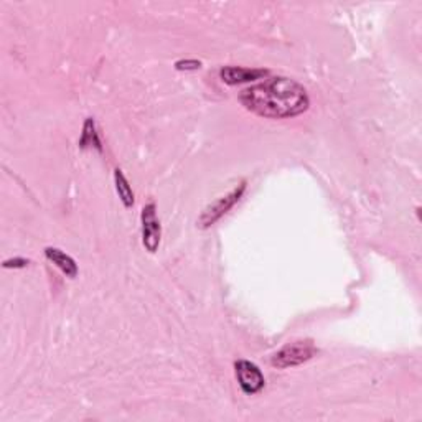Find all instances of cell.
<instances>
[{"label":"cell","mask_w":422,"mask_h":422,"mask_svg":"<svg viewBox=\"0 0 422 422\" xmlns=\"http://www.w3.org/2000/svg\"><path fill=\"white\" fill-rule=\"evenodd\" d=\"M79 147H81V149L94 147L96 151L103 152V146H101L99 136H98V132H96L94 121L91 119V117H89V119H86V122H84L83 136H81V141H79Z\"/></svg>","instance_id":"9c48e42d"},{"label":"cell","mask_w":422,"mask_h":422,"mask_svg":"<svg viewBox=\"0 0 422 422\" xmlns=\"http://www.w3.org/2000/svg\"><path fill=\"white\" fill-rule=\"evenodd\" d=\"M234 368H236V378H238L239 388L243 389L244 394L253 396V394H258L261 389L264 388L266 379L254 363L239 360L236 361Z\"/></svg>","instance_id":"5b68a950"},{"label":"cell","mask_w":422,"mask_h":422,"mask_svg":"<svg viewBox=\"0 0 422 422\" xmlns=\"http://www.w3.org/2000/svg\"><path fill=\"white\" fill-rule=\"evenodd\" d=\"M201 68V61L199 60H180L175 63V69L179 71H196Z\"/></svg>","instance_id":"30bf717a"},{"label":"cell","mask_w":422,"mask_h":422,"mask_svg":"<svg viewBox=\"0 0 422 422\" xmlns=\"http://www.w3.org/2000/svg\"><path fill=\"white\" fill-rule=\"evenodd\" d=\"M246 109L269 119H286L303 114L311 106L307 89L291 78H271L239 94Z\"/></svg>","instance_id":"6da1fadb"},{"label":"cell","mask_w":422,"mask_h":422,"mask_svg":"<svg viewBox=\"0 0 422 422\" xmlns=\"http://www.w3.org/2000/svg\"><path fill=\"white\" fill-rule=\"evenodd\" d=\"M45 256L50 263L55 264L58 269L63 272V274L69 277V279H74V277L78 276V266H76V263H74V259L71 258V256L63 253L61 249L46 248Z\"/></svg>","instance_id":"52a82bcc"},{"label":"cell","mask_w":422,"mask_h":422,"mask_svg":"<svg viewBox=\"0 0 422 422\" xmlns=\"http://www.w3.org/2000/svg\"><path fill=\"white\" fill-rule=\"evenodd\" d=\"M157 208L154 203L144 206L141 220H142V244L149 253H156L160 246V236H162V228L157 220Z\"/></svg>","instance_id":"277c9868"},{"label":"cell","mask_w":422,"mask_h":422,"mask_svg":"<svg viewBox=\"0 0 422 422\" xmlns=\"http://www.w3.org/2000/svg\"><path fill=\"white\" fill-rule=\"evenodd\" d=\"M114 184H116L117 195H119L122 205H124L126 208H131L134 205V191H132L129 181H127V179L124 177V174H122L121 169H116Z\"/></svg>","instance_id":"ba28073f"},{"label":"cell","mask_w":422,"mask_h":422,"mask_svg":"<svg viewBox=\"0 0 422 422\" xmlns=\"http://www.w3.org/2000/svg\"><path fill=\"white\" fill-rule=\"evenodd\" d=\"M29 266V259H24V258H15V259H7L4 263L5 269H22V267Z\"/></svg>","instance_id":"8fae6325"},{"label":"cell","mask_w":422,"mask_h":422,"mask_svg":"<svg viewBox=\"0 0 422 422\" xmlns=\"http://www.w3.org/2000/svg\"><path fill=\"white\" fill-rule=\"evenodd\" d=\"M244 190H246V184L243 181V184L239 185V189H234L231 194H228L226 196H221L220 200H216L215 203H213V205L208 206L206 210L203 211V215L200 216L199 226L208 228V226H211V224H215L224 215V213H228L234 205H236L239 199L243 196Z\"/></svg>","instance_id":"3957f363"},{"label":"cell","mask_w":422,"mask_h":422,"mask_svg":"<svg viewBox=\"0 0 422 422\" xmlns=\"http://www.w3.org/2000/svg\"><path fill=\"white\" fill-rule=\"evenodd\" d=\"M269 74L267 69H251L241 66H226L220 71L221 79L226 84H239V83H249L261 79Z\"/></svg>","instance_id":"8992f818"},{"label":"cell","mask_w":422,"mask_h":422,"mask_svg":"<svg viewBox=\"0 0 422 422\" xmlns=\"http://www.w3.org/2000/svg\"><path fill=\"white\" fill-rule=\"evenodd\" d=\"M317 355V348L311 340H298L287 343L284 348H281L272 356V366L284 370V368H292L307 363L308 360Z\"/></svg>","instance_id":"7a4b0ae2"}]
</instances>
